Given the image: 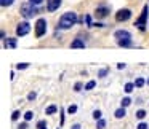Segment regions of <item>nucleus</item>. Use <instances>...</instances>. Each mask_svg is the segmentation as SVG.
I'll return each mask as SVG.
<instances>
[{
  "label": "nucleus",
  "instance_id": "20e7f679",
  "mask_svg": "<svg viewBox=\"0 0 149 129\" xmlns=\"http://www.w3.org/2000/svg\"><path fill=\"white\" fill-rule=\"evenodd\" d=\"M47 34V19L45 18H39L36 23V37L40 38Z\"/></svg>",
  "mask_w": 149,
  "mask_h": 129
},
{
  "label": "nucleus",
  "instance_id": "ddd939ff",
  "mask_svg": "<svg viewBox=\"0 0 149 129\" xmlns=\"http://www.w3.org/2000/svg\"><path fill=\"white\" fill-rule=\"evenodd\" d=\"M117 45L122 46V48H132L133 42H132V40H117Z\"/></svg>",
  "mask_w": 149,
  "mask_h": 129
},
{
  "label": "nucleus",
  "instance_id": "58836bf2",
  "mask_svg": "<svg viewBox=\"0 0 149 129\" xmlns=\"http://www.w3.org/2000/svg\"><path fill=\"white\" fill-rule=\"evenodd\" d=\"M146 84H148V86H149V78H148V80H146Z\"/></svg>",
  "mask_w": 149,
  "mask_h": 129
},
{
  "label": "nucleus",
  "instance_id": "473e14b6",
  "mask_svg": "<svg viewBox=\"0 0 149 129\" xmlns=\"http://www.w3.org/2000/svg\"><path fill=\"white\" fill-rule=\"evenodd\" d=\"M18 129H27V121H24V123H21L19 126H18Z\"/></svg>",
  "mask_w": 149,
  "mask_h": 129
},
{
  "label": "nucleus",
  "instance_id": "7ed1b4c3",
  "mask_svg": "<svg viewBox=\"0 0 149 129\" xmlns=\"http://www.w3.org/2000/svg\"><path fill=\"white\" fill-rule=\"evenodd\" d=\"M148 11H149V5H144V7H143L141 16H139L138 19L135 21V27H136L138 30H141V32H144V30H146V26H148Z\"/></svg>",
  "mask_w": 149,
  "mask_h": 129
},
{
  "label": "nucleus",
  "instance_id": "9b49d317",
  "mask_svg": "<svg viewBox=\"0 0 149 129\" xmlns=\"http://www.w3.org/2000/svg\"><path fill=\"white\" fill-rule=\"evenodd\" d=\"M18 45V38H7L5 40V48L7 49H15Z\"/></svg>",
  "mask_w": 149,
  "mask_h": 129
},
{
  "label": "nucleus",
  "instance_id": "412c9836",
  "mask_svg": "<svg viewBox=\"0 0 149 129\" xmlns=\"http://www.w3.org/2000/svg\"><path fill=\"white\" fill-rule=\"evenodd\" d=\"M107 73H109V69H107V67H106V69H101V70L98 72V77H100V78H104Z\"/></svg>",
  "mask_w": 149,
  "mask_h": 129
},
{
  "label": "nucleus",
  "instance_id": "4c0bfd02",
  "mask_svg": "<svg viewBox=\"0 0 149 129\" xmlns=\"http://www.w3.org/2000/svg\"><path fill=\"white\" fill-rule=\"evenodd\" d=\"M63 123H64V112H61V126H63Z\"/></svg>",
  "mask_w": 149,
  "mask_h": 129
},
{
  "label": "nucleus",
  "instance_id": "c9c22d12",
  "mask_svg": "<svg viewBox=\"0 0 149 129\" xmlns=\"http://www.w3.org/2000/svg\"><path fill=\"white\" fill-rule=\"evenodd\" d=\"M93 26H95V27H104V24H101V23H93Z\"/></svg>",
  "mask_w": 149,
  "mask_h": 129
},
{
  "label": "nucleus",
  "instance_id": "4be33fe9",
  "mask_svg": "<svg viewBox=\"0 0 149 129\" xmlns=\"http://www.w3.org/2000/svg\"><path fill=\"white\" fill-rule=\"evenodd\" d=\"M75 112H77V105H75V104H72V105L68 107V113H69V115H74Z\"/></svg>",
  "mask_w": 149,
  "mask_h": 129
},
{
  "label": "nucleus",
  "instance_id": "dca6fc26",
  "mask_svg": "<svg viewBox=\"0 0 149 129\" xmlns=\"http://www.w3.org/2000/svg\"><path fill=\"white\" fill-rule=\"evenodd\" d=\"M95 86H96V81H95V80H90L87 84H85V91H91Z\"/></svg>",
  "mask_w": 149,
  "mask_h": 129
},
{
  "label": "nucleus",
  "instance_id": "423d86ee",
  "mask_svg": "<svg viewBox=\"0 0 149 129\" xmlns=\"http://www.w3.org/2000/svg\"><path fill=\"white\" fill-rule=\"evenodd\" d=\"M29 32H31V24L27 23V21L19 23V24L16 26V35H18V37H24V35H27Z\"/></svg>",
  "mask_w": 149,
  "mask_h": 129
},
{
  "label": "nucleus",
  "instance_id": "5701e85b",
  "mask_svg": "<svg viewBox=\"0 0 149 129\" xmlns=\"http://www.w3.org/2000/svg\"><path fill=\"white\" fill-rule=\"evenodd\" d=\"M32 118H34V113L31 112V110H29V112H26V113H24V121H27V123H29Z\"/></svg>",
  "mask_w": 149,
  "mask_h": 129
},
{
  "label": "nucleus",
  "instance_id": "a19ab883",
  "mask_svg": "<svg viewBox=\"0 0 149 129\" xmlns=\"http://www.w3.org/2000/svg\"><path fill=\"white\" fill-rule=\"evenodd\" d=\"M58 129H61V128H58Z\"/></svg>",
  "mask_w": 149,
  "mask_h": 129
},
{
  "label": "nucleus",
  "instance_id": "393cba45",
  "mask_svg": "<svg viewBox=\"0 0 149 129\" xmlns=\"http://www.w3.org/2000/svg\"><path fill=\"white\" fill-rule=\"evenodd\" d=\"M19 116H21V112H19V110H15L13 115H11V119H13V121H18V119H19Z\"/></svg>",
  "mask_w": 149,
  "mask_h": 129
},
{
  "label": "nucleus",
  "instance_id": "bb28decb",
  "mask_svg": "<svg viewBox=\"0 0 149 129\" xmlns=\"http://www.w3.org/2000/svg\"><path fill=\"white\" fill-rule=\"evenodd\" d=\"M82 88H84V84H82L80 81H77V83L74 84V91H75V93H80V91H82Z\"/></svg>",
  "mask_w": 149,
  "mask_h": 129
},
{
  "label": "nucleus",
  "instance_id": "b1692460",
  "mask_svg": "<svg viewBox=\"0 0 149 129\" xmlns=\"http://www.w3.org/2000/svg\"><path fill=\"white\" fill-rule=\"evenodd\" d=\"M29 62H19V64H16V69H18V70H23V69H27V67H29Z\"/></svg>",
  "mask_w": 149,
  "mask_h": 129
},
{
  "label": "nucleus",
  "instance_id": "f8f14e48",
  "mask_svg": "<svg viewBox=\"0 0 149 129\" xmlns=\"http://www.w3.org/2000/svg\"><path fill=\"white\" fill-rule=\"evenodd\" d=\"M125 115H127V112H125V107H120V108H117L116 112H114V116H116L117 119H122Z\"/></svg>",
  "mask_w": 149,
  "mask_h": 129
},
{
  "label": "nucleus",
  "instance_id": "9d476101",
  "mask_svg": "<svg viewBox=\"0 0 149 129\" xmlns=\"http://www.w3.org/2000/svg\"><path fill=\"white\" fill-rule=\"evenodd\" d=\"M71 48H72V49H84V48H85V42H84L82 38H75V40H72Z\"/></svg>",
  "mask_w": 149,
  "mask_h": 129
},
{
  "label": "nucleus",
  "instance_id": "72a5a7b5",
  "mask_svg": "<svg viewBox=\"0 0 149 129\" xmlns=\"http://www.w3.org/2000/svg\"><path fill=\"white\" fill-rule=\"evenodd\" d=\"M29 2H31V3H34V5H40L43 0H29Z\"/></svg>",
  "mask_w": 149,
  "mask_h": 129
},
{
  "label": "nucleus",
  "instance_id": "f3484780",
  "mask_svg": "<svg viewBox=\"0 0 149 129\" xmlns=\"http://www.w3.org/2000/svg\"><path fill=\"white\" fill-rule=\"evenodd\" d=\"M144 84H146V80H144V78H136V80H135V86H136V88H143Z\"/></svg>",
  "mask_w": 149,
  "mask_h": 129
},
{
  "label": "nucleus",
  "instance_id": "f704fd0d",
  "mask_svg": "<svg viewBox=\"0 0 149 129\" xmlns=\"http://www.w3.org/2000/svg\"><path fill=\"white\" fill-rule=\"evenodd\" d=\"M125 65L127 64H123V62H119V64H117V69H119V70H122V69H125Z\"/></svg>",
  "mask_w": 149,
  "mask_h": 129
},
{
  "label": "nucleus",
  "instance_id": "7c9ffc66",
  "mask_svg": "<svg viewBox=\"0 0 149 129\" xmlns=\"http://www.w3.org/2000/svg\"><path fill=\"white\" fill-rule=\"evenodd\" d=\"M36 97H37V94L34 93V91H31V93L27 94V100H34V99H36Z\"/></svg>",
  "mask_w": 149,
  "mask_h": 129
},
{
  "label": "nucleus",
  "instance_id": "6e6552de",
  "mask_svg": "<svg viewBox=\"0 0 149 129\" xmlns=\"http://www.w3.org/2000/svg\"><path fill=\"white\" fill-rule=\"evenodd\" d=\"M114 37H116L117 40H132V34L128 32V30L125 29H119L114 32Z\"/></svg>",
  "mask_w": 149,
  "mask_h": 129
},
{
  "label": "nucleus",
  "instance_id": "f257e3e1",
  "mask_svg": "<svg viewBox=\"0 0 149 129\" xmlns=\"http://www.w3.org/2000/svg\"><path fill=\"white\" fill-rule=\"evenodd\" d=\"M77 21H79L77 19V13H74V11H66V13L59 18L58 27L63 29V30H68V29H71L72 26H75Z\"/></svg>",
  "mask_w": 149,
  "mask_h": 129
},
{
  "label": "nucleus",
  "instance_id": "1a4fd4ad",
  "mask_svg": "<svg viewBox=\"0 0 149 129\" xmlns=\"http://www.w3.org/2000/svg\"><path fill=\"white\" fill-rule=\"evenodd\" d=\"M61 3H63V0H47V10L50 13H53V11H56L61 7Z\"/></svg>",
  "mask_w": 149,
  "mask_h": 129
},
{
  "label": "nucleus",
  "instance_id": "a878e982",
  "mask_svg": "<svg viewBox=\"0 0 149 129\" xmlns=\"http://www.w3.org/2000/svg\"><path fill=\"white\" fill-rule=\"evenodd\" d=\"M15 0H0V5L2 7H10V5H13Z\"/></svg>",
  "mask_w": 149,
  "mask_h": 129
},
{
  "label": "nucleus",
  "instance_id": "cd10ccee",
  "mask_svg": "<svg viewBox=\"0 0 149 129\" xmlns=\"http://www.w3.org/2000/svg\"><path fill=\"white\" fill-rule=\"evenodd\" d=\"M43 128H47V121L45 119H40V121L37 123V129H43Z\"/></svg>",
  "mask_w": 149,
  "mask_h": 129
},
{
  "label": "nucleus",
  "instance_id": "e433bc0d",
  "mask_svg": "<svg viewBox=\"0 0 149 129\" xmlns=\"http://www.w3.org/2000/svg\"><path fill=\"white\" fill-rule=\"evenodd\" d=\"M80 128H82V126H80V124H79V123H77V124H74V126H72L71 129H80Z\"/></svg>",
  "mask_w": 149,
  "mask_h": 129
},
{
  "label": "nucleus",
  "instance_id": "c85d7f7f",
  "mask_svg": "<svg viewBox=\"0 0 149 129\" xmlns=\"http://www.w3.org/2000/svg\"><path fill=\"white\" fill-rule=\"evenodd\" d=\"M101 115H103L101 110H95V112H93V118L96 119V121H98V119H101Z\"/></svg>",
  "mask_w": 149,
  "mask_h": 129
},
{
  "label": "nucleus",
  "instance_id": "aec40b11",
  "mask_svg": "<svg viewBox=\"0 0 149 129\" xmlns=\"http://www.w3.org/2000/svg\"><path fill=\"white\" fill-rule=\"evenodd\" d=\"M104 128H106V121H104L103 118L98 119L96 121V129H104Z\"/></svg>",
  "mask_w": 149,
  "mask_h": 129
},
{
  "label": "nucleus",
  "instance_id": "a211bd4d",
  "mask_svg": "<svg viewBox=\"0 0 149 129\" xmlns=\"http://www.w3.org/2000/svg\"><path fill=\"white\" fill-rule=\"evenodd\" d=\"M130 104H132V99L130 97H123L122 102H120V107H128Z\"/></svg>",
  "mask_w": 149,
  "mask_h": 129
},
{
  "label": "nucleus",
  "instance_id": "c756f323",
  "mask_svg": "<svg viewBox=\"0 0 149 129\" xmlns=\"http://www.w3.org/2000/svg\"><path fill=\"white\" fill-rule=\"evenodd\" d=\"M85 23H87L88 27H93V23H91V16H90V14H87V16H85Z\"/></svg>",
  "mask_w": 149,
  "mask_h": 129
},
{
  "label": "nucleus",
  "instance_id": "0eeeda50",
  "mask_svg": "<svg viewBox=\"0 0 149 129\" xmlns=\"http://www.w3.org/2000/svg\"><path fill=\"white\" fill-rule=\"evenodd\" d=\"M109 13H111L109 7H98L96 10H95V16H96L98 19H104V18H107Z\"/></svg>",
  "mask_w": 149,
  "mask_h": 129
},
{
  "label": "nucleus",
  "instance_id": "4468645a",
  "mask_svg": "<svg viewBox=\"0 0 149 129\" xmlns=\"http://www.w3.org/2000/svg\"><path fill=\"white\" fill-rule=\"evenodd\" d=\"M56 112H58V107L56 105H48L45 108V115H55Z\"/></svg>",
  "mask_w": 149,
  "mask_h": 129
},
{
  "label": "nucleus",
  "instance_id": "39448f33",
  "mask_svg": "<svg viewBox=\"0 0 149 129\" xmlns=\"http://www.w3.org/2000/svg\"><path fill=\"white\" fill-rule=\"evenodd\" d=\"M130 18H132V10H128V8H120V10L116 13V21L117 23H125V21H128Z\"/></svg>",
  "mask_w": 149,
  "mask_h": 129
},
{
  "label": "nucleus",
  "instance_id": "ea45409f",
  "mask_svg": "<svg viewBox=\"0 0 149 129\" xmlns=\"http://www.w3.org/2000/svg\"><path fill=\"white\" fill-rule=\"evenodd\" d=\"M43 129H48V128H43Z\"/></svg>",
  "mask_w": 149,
  "mask_h": 129
},
{
  "label": "nucleus",
  "instance_id": "6ab92c4d",
  "mask_svg": "<svg viewBox=\"0 0 149 129\" xmlns=\"http://www.w3.org/2000/svg\"><path fill=\"white\" fill-rule=\"evenodd\" d=\"M135 115H136V118H138V119H144L146 118V110H138Z\"/></svg>",
  "mask_w": 149,
  "mask_h": 129
},
{
  "label": "nucleus",
  "instance_id": "2f4dec72",
  "mask_svg": "<svg viewBox=\"0 0 149 129\" xmlns=\"http://www.w3.org/2000/svg\"><path fill=\"white\" fill-rule=\"evenodd\" d=\"M136 129H148V124H146V123H139V124L138 126H136Z\"/></svg>",
  "mask_w": 149,
  "mask_h": 129
},
{
  "label": "nucleus",
  "instance_id": "f03ea898",
  "mask_svg": "<svg viewBox=\"0 0 149 129\" xmlns=\"http://www.w3.org/2000/svg\"><path fill=\"white\" fill-rule=\"evenodd\" d=\"M19 13H21V16H24L26 19H31V18H34L37 13H39V10H37V5L31 3V2H26V3L21 5Z\"/></svg>",
  "mask_w": 149,
  "mask_h": 129
},
{
  "label": "nucleus",
  "instance_id": "2eb2a0df",
  "mask_svg": "<svg viewBox=\"0 0 149 129\" xmlns=\"http://www.w3.org/2000/svg\"><path fill=\"white\" fill-rule=\"evenodd\" d=\"M135 88H136V86H135V83H125V86H123V91L130 94L133 89H135Z\"/></svg>",
  "mask_w": 149,
  "mask_h": 129
}]
</instances>
